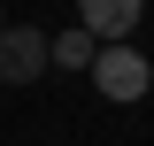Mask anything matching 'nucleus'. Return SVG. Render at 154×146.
<instances>
[{
  "instance_id": "nucleus-1",
  "label": "nucleus",
  "mask_w": 154,
  "mask_h": 146,
  "mask_svg": "<svg viewBox=\"0 0 154 146\" xmlns=\"http://www.w3.org/2000/svg\"><path fill=\"white\" fill-rule=\"evenodd\" d=\"M93 85H100V100L131 108V100H146V92H154V62L139 54V46H100V62H93Z\"/></svg>"
},
{
  "instance_id": "nucleus-2",
  "label": "nucleus",
  "mask_w": 154,
  "mask_h": 146,
  "mask_svg": "<svg viewBox=\"0 0 154 146\" xmlns=\"http://www.w3.org/2000/svg\"><path fill=\"white\" fill-rule=\"evenodd\" d=\"M46 77V31L38 23H8L0 31V85H31Z\"/></svg>"
},
{
  "instance_id": "nucleus-3",
  "label": "nucleus",
  "mask_w": 154,
  "mask_h": 146,
  "mask_svg": "<svg viewBox=\"0 0 154 146\" xmlns=\"http://www.w3.org/2000/svg\"><path fill=\"white\" fill-rule=\"evenodd\" d=\"M77 31L93 38V46H131V31H139V0H85Z\"/></svg>"
},
{
  "instance_id": "nucleus-4",
  "label": "nucleus",
  "mask_w": 154,
  "mask_h": 146,
  "mask_svg": "<svg viewBox=\"0 0 154 146\" xmlns=\"http://www.w3.org/2000/svg\"><path fill=\"white\" fill-rule=\"evenodd\" d=\"M93 62H100V46L85 31H54V38H46V69H85V77H93Z\"/></svg>"
},
{
  "instance_id": "nucleus-5",
  "label": "nucleus",
  "mask_w": 154,
  "mask_h": 146,
  "mask_svg": "<svg viewBox=\"0 0 154 146\" xmlns=\"http://www.w3.org/2000/svg\"><path fill=\"white\" fill-rule=\"evenodd\" d=\"M0 31H8V23H0Z\"/></svg>"
}]
</instances>
